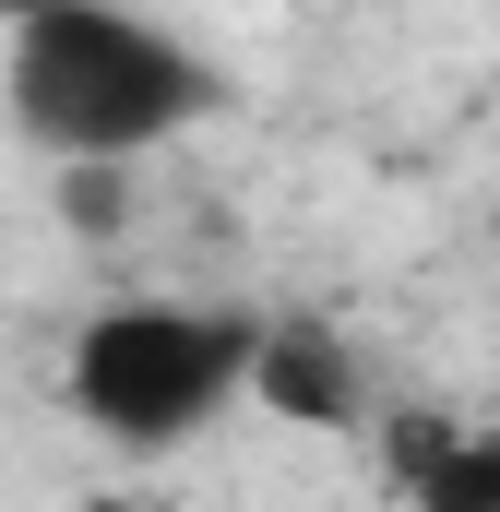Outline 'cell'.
<instances>
[{"label":"cell","mask_w":500,"mask_h":512,"mask_svg":"<svg viewBox=\"0 0 500 512\" xmlns=\"http://www.w3.org/2000/svg\"><path fill=\"white\" fill-rule=\"evenodd\" d=\"M0 108L48 167L108 179L131 155L179 143L227 108V60L191 24L108 12V0H36L0 24Z\"/></svg>","instance_id":"1"},{"label":"cell","mask_w":500,"mask_h":512,"mask_svg":"<svg viewBox=\"0 0 500 512\" xmlns=\"http://www.w3.org/2000/svg\"><path fill=\"white\" fill-rule=\"evenodd\" d=\"M250 358H262V310L239 298H108L60 346V405L108 453L155 465L250 393Z\"/></svg>","instance_id":"2"},{"label":"cell","mask_w":500,"mask_h":512,"mask_svg":"<svg viewBox=\"0 0 500 512\" xmlns=\"http://www.w3.org/2000/svg\"><path fill=\"white\" fill-rule=\"evenodd\" d=\"M250 405H274V417H298V429H381L358 346H334L322 322H262V358H250Z\"/></svg>","instance_id":"3"},{"label":"cell","mask_w":500,"mask_h":512,"mask_svg":"<svg viewBox=\"0 0 500 512\" xmlns=\"http://www.w3.org/2000/svg\"><path fill=\"white\" fill-rule=\"evenodd\" d=\"M381 465L405 512H500V441L453 417H381Z\"/></svg>","instance_id":"4"},{"label":"cell","mask_w":500,"mask_h":512,"mask_svg":"<svg viewBox=\"0 0 500 512\" xmlns=\"http://www.w3.org/2000/svg\"><path fill=\"white\" fill-rule=\"evenodd\" d=\"M96 512H143V501H96Z\"/></svg>","instance_id":"5"},{"label":"cell","mask_w":500,"mask_h":512,"mask_svg":"<svg viewBox=\"0 0 500 512\" xmlns=\"http://www.w3.org/2000/svg\"><path fill=\"white\" fill-rule=\"evenodd\" d=\"M489 227H500V203H489Z\"/></svg>","instance_id":"6"}]
</instances>
